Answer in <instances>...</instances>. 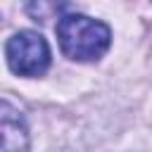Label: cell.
Masks as SVG:
<instances>
[{"instance_id": "3", "label": "cell", "mask_w": 152, "mask_h": 152, "mask_svg": "<svg viewBox=\"0 0 152 152\" xmlns=\"http://www.w3.org/2000/svg\"><path fill=\"white\" fill-rule=\"evenodd\" d=\"M2 150L5 152H26L28 150V131L21 119V114L2 100Z\"/></svg>"}, {"instance_id": "2", "label": "cell", "mask_w": 152, "mask_h": 152, "mask_svg": "<svg viewBox=\"0 0 152 152\" xmlns=\"http://www.w3.org/2000/svg\"><path fill=\"white\" fill-rule=\"evenodd\" d=\"M5 57L17 76H43L50 66L48 40L38 31H17L5 43Z\"/></svg>"}, {"instance_id": "1", "label": "cell", "mask_w": 152, "mask_h": 152, "mask_svg": "<svg viewBox=\"0 0 152 152\" xmlns=\"http://www.w3.org/2000/svg\"><path fill=\"white\" fill-rule=\"evenodd\" d=\"M57 40L69 59L93 62L107 52L112 43V31L107 24L86 14H64L57 21Z\"/></svg>"}]
</instances>
